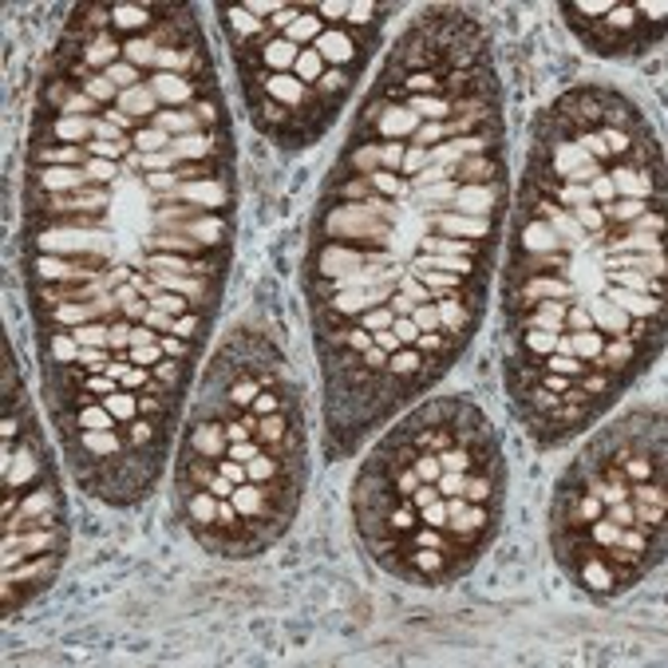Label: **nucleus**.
<instances>
[{
    "mask_svg": "<svg viewBox=\"0 0 668 668\" xmlns=\"http://www.w3.org/2000/svg\"><path fill=\"white\" fill-rule=\"evenodd\" d=\"M60 558L64 554H40V558H24L4 570V617H12L21 605H28L33 597H40L52 585L55 570H60Z\"/></svg>",
    "mask_w": 668,
    "mask_h": 668,
    "instance_id": "1",
    "label": "nucleus"
},
{
    "mask_svg": "<svg viewBox=\"0 0 668 668\" xmlns=\"http://www.w3.org/2000/svg\"><path fill=\"white\" fill-rule=\"evenodd\" d=\"M84 187H96L88 166H28L24 190H40V194H76Z\"/></svg>",
    "mask_w": 668,
    "mask_h": 668,
    "instance_id": "2",
    "label": "nucleus"
},
{
    "mask_svg": "<svg viewBox=\"0 0 668 668\" xmlns=\"http://www.w3.org/2000/svg\"><path fill=\"white\" fill-rule=\"evenodd\" d=\"M503 206V182H487V187H459L455 190V202L451 210L455 214H467V218H491Z\"/></svg>",
    "mask_w": 668,
    "mask_h": 668,
    "instance_id": "3",
    "label": "nucleus"
},
{
    "mask_svg": "<svg viewBox=\"0 0 668 668\" xmlns=\"http://www.w3.org/2000/svg\"><path fill=\"white\" fill-rule=\"evenodd\" d=\"M88 147H67V143H33L28 147V166H88Z\"/></svg>",
    "mask_w": 668,
    "mask_h": 668,
    "instance_id": "4",
    "label": "nucleus"
},
{
    "mask_svg": "<svg viewBox=\"0 0 668 668\" xmlns=\"http://www.w3.org/2000/svg\"><path fill=\"white\" fill-rule=\"evenodd\" d=\"M151 373H154V380H163L166 388H171V392L182 395V388H187V380H190V364L171 361V356H163V361L154 364Z\"/></svg>",
    "mask_w": 668,
    "mask_h": 668,
    "instance_id": "5",
    "label": "nucleus"
}]
</instances>
